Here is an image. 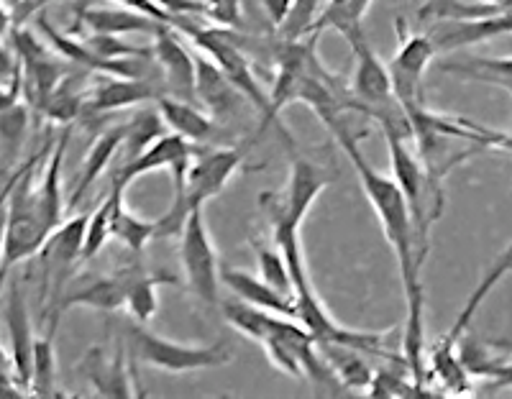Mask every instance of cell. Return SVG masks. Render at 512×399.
Wrapping results in <instances>:
<instances>
[{"instance_id":"obj_1","label":"cell","mask_w":512,"mask_h":399,"mask_svg":"<svg viewBox=\"0 0 512 399\" xmlns=\"http://www.w3.org/2000/svg\"><path fill=\"white\" fill-rule=\"evenodd\" d=\"M331 128L336 141L341 144L344 154L349 157L351 167H354L356 177L361 182V190L367 195L369 205H372L374 215H377L379 226H382L384 238L392 246L397 256V266H400L402 290L408 297V318L413 323H423L425 320V295H423V261L425 254L420 251L418 238H415L413 215H410L408 200L402 195L400 185L392 180L390 174H382L367 162V157L361 154L359 139L351 131L349 123L344 121V113H333V116L320 118Z\"/></svg>"},{"instance_id":"obj_2","label":"cell","mask_w":512,"mask_h":399,"mask_svg":"<svg viewBox=\"0 0 512 399\" xmlns=\"http://www.w3.org/2000/svg\"><path fill=\"white\" fill-rule=\"evenodd\" d=\"M384 139H387V149H390L392 180L400 185L402 195L408 200L420 251L428 254L431 228L443 215V177L428 172L425 164L408 149L402 136L384 131Z\"/></svg>"},{"instance_id":"obj_3","label":"cell","mask_w":512,"mask_h":399,"mask_svg":"<svg viewBox=\"0 0 512 399\" xmlns=\"http://www.w3.org/2000/svg\"><path fill=\"white\" fill-rule=\"evenodd\" d=\"M128 356L136 364L154 366L169 374H190V371L218 369L233 361V346L228 341H216L210 346H185L146 330L144 323L128 325Z\"/></svg>"},{"instance_id":"obj_4","label":"cell","mask_w":512,"mask_h":399,"mask_svg":"<svg viewBox=\"0 0 512 399\" xmlns=\"http://www.w3.org/2000/svg\"><path fill=\"white\" fill-rule=\"evenodd\" d=\"M180 264L190 292L208 307L221 305V261L210 238L205 205L192 208L180 233Z\"/></svg>"},{"instance_id":"obj_5","label":"cell","mask_w":512,"mask_h":399,"mask_svg":"<svg viewBox=\"0 0 512 399\" xmlns=\"http://www.w3.org/2000/svg\"><path fill=\"white\" fill-rule=\"evenodd\" d=\"M395 26L397 36H400V49L390 62L392 90H395V100L402 105V110H413L423 105V77L436 59L438 49L428 34L410 31L405 18H397Z\"/></svg>"},{"instance_id":"obj_6","label":"cell","mask_w":512,"mask_h":399,"mask_svg":"<svg viewBox=\"0 0 512 399\" xmlns=\"http://www.w3.org/2000/svg\"><path fill=\"white\" fill-rule=\"evenodd\" d=\"M244 157V149H192L185 185L175 187V192H185L192 208L205 205L226 190L233 174L244 164Z\"/></svg>"},{"instance_id":"obj_7","label":"cell","mask_w":512,"mask_h":399,"mask_svg":"<svg viewBox=\"0 0 512 399\" xmlns=\"http://www.w3.org/2000/svg\"><path fill=\"white\" fill-rule=\"evenodd\" d=\"M331 182L333 174L328 172L326 167H320V164L310 162V159L292 154L290 177H287L285 190L269 192V197H272V203L277 205V210H280L290 223L303 226L313 203Z\"/></svg>"},{"instance_id":"obj_8","label":"cell","mask_w":512,"mask_h":399,"mask_svg":"<svg viewBox=\"0 0 512 399\" xmlns=\"http://www.w3.org/2000/svg\"><path fill=\"white\" fill-rule=\"evenodd\" d=\"M0 313L11 341V361L16 369L18 384L24 392H31V366H34V330H31L29 302L18 282H11L6 297L0 300Z\"/></svg>"},{"instance_id":"obj_9","label":"cell","mask_w":512,"mask_h":399,"mask_svg":"<svg viewBox=\"0 0 512 399\" xmlns=\"http://www.w3.org/2000/svg\"><path fill=\"white\" fill-rule=\"evenodd\" d=\"M164 82L152 77H103L95 87L88 90L85 110L82 113H111V110L134 108V105L154 103L164 95Z\"/></svg>"},{"instance_id":"obj_10","label":"cell","mask_w":512,"mask_h":399,"mask_svg":"<svg viewBox=\"0 0 512 399\" xmlns=\"http://www.w3.org/2000/svg\"><path fill=\"white\" fill-rule=\"evenodd\" d=\"M152 54L154 64H157L159 72H162L164 77V85H167L177 98H195V57H192L190 49L182 44L180 36L175 34V29L162 26V29L154 34Z\"/></svg>"},{"instance_id":"obj_11","label":"cell","mask_w":512,"mask_h":399,"mask_svg":"<svg viewBox=\"0 0 512 399\" xmlns=\"http://www.w3.org/2000/svg\"><path fill=\"white\" fill-rule=\"evenodd\" d=\"M512 34V13H495L484 18H454V21H436L428 36L438 52L474 47L482 41Z\"/></svg>"},{"instance_id":"obj_12","label":"cell","mask_w":512,"mask_h":399,"mask_svg":"<svg viewBox=\"0 0 512 399\" xmlns=\"http://www.w3.org/2000/svg\"><path fill=\"white\" fill-rule=\"evenodd\" d=\"M190 157H192L190 141H185L182 136L169 131L164 133V136H159L157 141H152V144L146 146L141 154H136L134 159L123 162L121 167L116 169V174H113V182H116V185L128 187L131 182L144 177V174L159 172V169H172L175 164L185 162V159Z\"/></svg>"},{"instance_id":"obj_13","label":"cell","mask_w":512,"mask_h":399,"mask_svg":"<svg viewBox=\"0 0 512 399\" xmlns=\"http://www.w3.org/2000/svg\"><path fill=\"white\" fill-rule=\"evenodd\" d=\"M126 290H128V264L116 269L105 277L88 279L77 284L75 290H64L59 300V313L70 307H90L98 313H118L126 307Z\"/></svg>"},{"instance_id":"obj_14","label":"cell","mask_w":512,"mask_h":399,"mask_svg":"<svg viewBox=\"0 0 512 399\" xmlns=\"http://www.w3.org/2000/svg\"><path fill=\"white\" fill-rule=\"evenodd\" d=\"M195 98H198V103L203 105L205 110H210V116L213 118L236 116L239 103L246 100L244 95L231 85L226 72H223L213 59L205 57V54H195Z\"/></svg>"},{"instance_id":"obj_15","label":"cell","mask_w":512,"mask_h":399,"mask_svg":"<svg viewBox=\"0 0 512 399\" xmlns=\"http://www.w3.org/2000/svg\"><path fill=\"white\" fill-rule=\"evenodd\" d=\"M80 374L85 376L100 397H131V371L126 366V351L116 348L113 359H108L103 348H90L80 361Z\"/></svg>"},{"instance_id":"obj_16","label":"cell","mask_w":512,"mask_h":399,"mask_svg":"<svg viewBox=\"0 0 512 399\" xmlns=\"http://www.w3.org/2000/svg\"><path fill=\"white\" fill-rule=\"evenodd\" d=\"M67 141H70V128H64L62 136L54 141L52 151L47 157V167H44V177L39 182H34V200L36 208H39L41 220L49 231H54L57 226H62L64 220V195H62V162L64 151H67Z\"/></svg>"},{"instance_id":"obj_17","label":"cell","mask_w":512,"mask_h":399,"mask_svg":"<svg viewBox=\"0 0 512 399\" xmlns=\"http://www.w3.org/2000/svg\"><path fill=\"white\" fill-rule=\"evenodd\" d=\"M159 116H162L164 126L172 133L182 136L190 144H203L216 133V121L210 113H205L203 105L192 103V100L177 98V95H159L154 100Z\"/></svg>"},{"instance_id":"obj_18","label":"cell","mask_w":512,"mask_h":399,"mask_svg":"<svg viewBox=\"0 0 512 399\" xmlns=\"http://www.w3.org/2000/svg\"><path fill=\"white\" fill-rule=\"evenodd\" d=\"M221 284H226L233 297L251 302L256 307H264L269 313L287 315V318L297 320L295 300L290 295H282L280 290H274L272 284L264 282L262 277L246 272V269H233L231 264H221Z\"/></svg>"},{"instance_id":"obj_19","label":"cell","mask_w":512,"mask_h":399,"mask_svg":"<svg viewBox=\"0 0 512 399\" xmlns=\"http://www.w3.org/2000/svg\"><path fill=\"white\" fill-rule=\"evenodd\" d=\"M85 24L93 34H111V36H123V34H157L164 24L154 21V18L144 16V13L134 11V8L126 6H113V8H82L77 13V26Z\"/></svg>"},{"instance_id":"obj_20","label":"cell","mask_w":512,"mask_h":399,"mask_svg":"<svg viewBox=\"0 0 512 399\" xmlns=\"http://www.w3.org/2000/svg\"><path fill=\"white\" fill-rule=\"evenodd\" d=\"M162 284H180V279L169 272H146L141 261L128 264V290L126 310L136 323H149L159 310V287Z\"/></svg>"},{"instance_id":"obj_21","label":"cell","mask_w":512,"mask_h":399,"mask_svg":"<svg viewBox=\"0 0 512 399\" xmlns=\"http://www.w3.org/2000/svg\"><path fill=\"white\" fill-rule=\"evenodd\" d=\"M123 136H126V126H113L95 139V144L88 151V157H85V164H82L80 180H77L75 190H72V197L67 200V208H77L85 200V195L93 190L100 174L111 167V162L116 159V154L123 146Z\"/></svg>"},{"instance_id":"obj_22","label":"cell","mask_w":512,"mask_h":399,"mask_svg":"<svg viewBox=\"0 0 512 399\" xmlns=\"http://www.w3.org/2000/svg\"><path fill=\"white\" fill-rule=\"evenodd\" d=\"M111 200H113V208H111L113 238H118L128 251L141 254V251L149 246V241L157 238V220H146L141 218V215H136L134 210H128L126 187L116 185V182H113Z\"/></svg>"},{"instance_id":"obj_23","label":"cell","mask_w":512,"mask_h":399,"mask_svg":"<svg viewBox=\"0 0 512 399\" xmlns=\"http://www.w3.org/2000/svg\"><path fill=\"white\" fill-rule=\"evenodd\" d=\"M318 351L323 353V359L328 361L341 387L369 389L374 369L369 366L367 353L354 346H344V343L333 341H318Z\"/></svg>"},{"instance_id":"obj_24","label":"cell","mask_w":512,"mask_h":399,"mask_svg":"<svg viewBox=\"0 0 512 399\" xmlns=\"http://www.w3.org/2000/svg\"><path fill=\"white\" fill-rule=\"evenodd\" d=\"M372 3L374 0H328L326 6L320 8L308 36H320V31L336 29L346 41H351L364 31L361 24H364V16L369 13Z\"/></svg>"},{"instance_id":"obj_25","label":"cell","mask_w":512,"mask_h":399,"mask_svg":"<svg viewBox=\"0 0 512 399\" xmlns=\"http://www.w3.org/2000/svg\"><path fill=\"white\" fill-rule=\"evenodd\" d=\"M29 128L31 110L24 103L0 110V174H11L16 169L18 154L29 139Z\"/></svg>"},{"instance_id":"obj_26","label":"cell","mask_w":512,"mask_h":399,"mask_svg":"<svg viewBox=\"0 0 512 399\" xmlns=\"http://www.w3.org/2000/svg\"><path fill=\"white\" fill-rule=\"evenodd\" d=\"M221 313L236 333L256 343H262L272 333L274 323H277V313H269L264 307H256L251 302L239 300V297L221 300Z\"/></svg>"},{"instance_id":"obj_27","label":"cell","mask_w":512,"mask_h":399,"mask_svg":"<svg viewBox=\"0 0 512 399\" xmlns=\"http://www.w3.org/2000/svg\"><path fill=\"white\" fill-rule=\"evenodd\" d=\"M441 72L446 75L469 77L477 82H489V85L507 87L512 93V54L510 57H484V59H466V62H446L441 64Z\"/></svg>"},{"instance_id":"obj_28","label":"cell","mask_w":512,"mask_h":399,"mask_svg":"<svg viewBox=\"0 0 512 399\" xmlns=\"http://www.w3.org/2000/svg\"><path fill=\"white\" fill-rule=\"evenodd\" d=\"M57 330H44V336L34 341V366H31V394L54 397L57 394Z\"/></svg>"},{"instance_id":"obj_29","label":"cell","mask_w":512,"mask_h":399,"mask_svg":"<svg viewBox=\"0 0 512 399\" xmlns=\"http://www.w3.org/2000/svg\"><path fill=\"white\" fill-rule=\"evenodd\" d=\"M123 126H126V136H123L121 151H126V162L128 159H134L136 154H141L152 141H157L159 136H164V133L169 131V128L164 126L162 116H159L157 105H154V108L139 110V113H136L128 123H123Z\"/></svg>"},{"instance_id":"obj_30","label":"cell","mask_w":512,"mask_h":399,"mask_svg":"<svg viewBox=\"0 0 512 399\" xmlns=\"http://www.w3.org/2000/svg\"><path fill=\"white\" fill-rule=\"evenodd\" d=\"M251 249H254L256 264H259V277L272 284L274 290H280L282 295L292 297L290 269H287V261L277 249V243L264 241L262 236H251Z\"/></svg>"},{"instance_id":"obj_31","label":"cell","mask_w":512,"mask_h":399,"mask_svg":"<svg viewBox=\"0 0 512 399\" xmlns=\"http://www.w3.org/2000/svg\"><path fill=\"white\" fill-rule=\"evenodd\" d=\"M111 208H113V200H111V192L105 197L103 203L90 213L88 220V231H85V241H82V254H80V266L88 264L90 259L100 254L108 238H113L111 233Z\"/></svg>"},{"instance_id":"obj_32","label":"cell","mask_w":512,"mask_h":399,"mask_svg":"<svg viewBox=\"0 0 512 399\" xmlns=\"http://www.w3.org/2000/svg\"><path fill=\"white\" fill-rule=\"evenodd\" d=\"M320 3L323 0H295L292 3V11L290 16H287L285 24L277 29V36L280 39H287V41H295V39H303V36L310 34V29H313L315 18H318L320 13Z\"/></svg>"},{"instance_id":"obj_33","label":"cell","mask_w":512,"mask_h":399,"mask_svg":"<svg viewBox=\"0 0 512 399\" xmlns=\"http://www.w3.org/2000/svg\"><path fill=\"white\" fill-rule=\"evenodd\" d=\"M372 397H415L423 394V389L413 382V376H400L397 369H374L372 384L367 389Z\"/></svg>"},{"instance_id":"obj_34","label":"cell","mask_w":512,"mask_h":399,"mask_svg":"<svg viewBox=\"0 0 512 399\" xmlns=\"http://www.w3.org/2000/svg\"><path fill=\"white\" fill-rule=\"evenodd\" d=\"M208 3V16L216 26H226V29H233L239 26V11H241V0H205Z\"/></svg>"},{"instance_id":"obj_35","label":"cell","mask_w":512,"mask_h":399,"mask_svg":"<svg viewBox=\"0 0 512 399\" xmlns=\"http://www.w3.org/2000/svg\"><path fill=\"white\" fill-rule=\"evenodd\" d=\"M292 3H295V0H259L264 16L269 18V24H272L274 29H280V26L285 24L287 16H290L292 11Z\"/></svg>"},{"instance_id":"obj_36","label":"cell","mask_w":512,"mask_h":399,"mask_svg":"<svg viewBox=\"0 0 512 399\" xmlns=\"http://www.w3.org/2000/svg\"><path fill=\"white\" fill-rule=\"evenodd\" d=\"M54 0H18V6L11 8L13 11V26H24V21H29L31 13L41 11L44 6H49Z\"/></svg>"},{"instance_id":"obj_37","label":"cell","mask_w":512,"mask_h":399,"mask_svg":"<svg viewBox=\"0 0 512 399\" xmlns=\"http://www.w3.org/2000/svg\"><path fill=\"white\" fill-rule=\"evenodd\" d=\"M495 389H507L512 387V353H507L502 364L495 369Z\"/></svg>"},{"instance_id":"obj_38","label":"cell","mask_w":512,"mask_h":399,"mask_svg":"<svg viewBox=\"0 0 512 399\" xmlns=\"http://www.w3.org/2000/svg\"><path fill=\"white\" fill-rule=\"evenodd\" d=\"M13 29V11H8L6 3L0 0V39Z\"/></svg>"},{"instance_id":"obj_39","label":"cell","mask_w":512,"mask_h":399,"mask_svg":"<svg viewBox=\"0 0 512 399\" xmlns=\"http://www.w3.org/2000/svg\"><path fill=\"white\" fill-rule=\"evenodd\" d=\"M18 95H21L18 90H8V87L0 85V110H6L13 103H18Z\"/></svg>"},{"instance_id":"obj_40","label":"cell","mask_w":512,"mask_h":399,"mask_svg":"<svg viewBox=\"0 0 512 399\" xmlns=\"http://www.w3.org/2000/svg\"><path fill=\"white\" fill-rule=\"evenodd\" d=\"M484 3H495V6H502L505 0H484Z\"/></svg>"},{"instance_id":"obj_41","label":"cell","mask_w":512,"mask_h":399,"mask_svg":"<svg viewBox=\"0 0 512 399\" xmlns=\"http://www.w3.org/2000/svg\"><path fill=\"white\" fill-rule=\"evenodd\" d=\"M510 49H512V39H510Z\"/></svg>"}]
</instances>
